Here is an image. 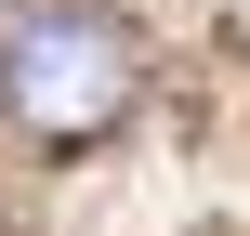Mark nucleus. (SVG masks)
Instances as JSON below:
<instances>
[{
    "instance_id": "f257e3e1",
    "label": "nucleus",
    "mask_w": 250,
    "mask_h": 236,
    "mask_svg": "<svg viewBox=\"0 0 250 236\" xmlns=\"http://www.w3.org/2000/svg\"><path fill=\"white\" fill-rule=\"evenodd\" d=\"M132 26L105 0H13L0 13V118L26 145H105L132 118Z\"/></svg>"
}]
</instances>
